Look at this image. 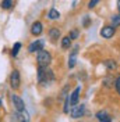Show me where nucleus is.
<instances>
[{
	"label": "nucleus",
	"instance_id": "f257e3e1",
	"mask_svg": "<svg viewBox=\"0 0 120 122\" xmlns=\"http://www.w3.org/2000/svg\"><path fill=\"white\" fill-rule=\"evenodd\" d=\"M36 76H38V82L41 85H43V86H46V85H49L50 82L54 81V74L49 67H38Z\"/></svg>",
	"mask_w": 120,
	"mask_h": 122
},
{
	"label": "nucleus",
	"instance_id": "f03ea898",
	"mask_svg": "<svg viewBox=\"0 0 120 122\" xmlns=\"http://www.w3.org/2000/svg\"><path fill=\"white\" fill-rule=\"evenodd\" d=\"M36 61H38V67H49L50 62H52V54L43 49L38 53Z\"/></svg>",
	"mask_w": 120,
	"mask_h": 122
},
{
	"label": "nucleus",
	"instance_id": "7ed1b4c3",
	"mask_svg": "<svg viewBox=\"0 0 120 122\" xmlns=\"http://www.w3.org/2000/svg\"><path fill=\"white\" fill-rule=\"evenodd\" d=\"M21 85V76H20V71L18 69H13L11 75H10V87L13 90H17Z\"/></svg>",
	"mask_w": 120,
	"mask_h": 122
},
{
	"label": "nucleus",
	"instance_id": "20e7f679",
	"mask_svg": "<svg viewBox=\"0 0 120 122\" xmlns=\"http://www.w3.org/2000/svg\"><path fill=\"white\" fill-rule=\"evenodd\" d=\"M11 101H13V106L17 110V112H21V111H25V104H24V100L17 96V94H11Z\"/></svg>",
	"mask_w": 120,
	"mask_h": 122
},
{
	"label": "nucleus",
	"instance_id": "39448f33",
	"mask_svg": "<svg viewBox=\"0 0 120 122\" xmlns=\"http://www.w3.org/2000/svg\"><path fill=\"white\" fill-rule=\"evenodd\" d=\"M43 46H45V40L38 39V40L32 42V43L28 46V51H30V53H39L41 50H43Z\"/></svg>",
	"mask_w": 120,
	"mask_h": 122
},
{
	"label": "nucleus",
	"instance_id": "423d86ee",
	"mask_svg": "<svg viewBox=\"0 0 120 122\" xmlns=\"http://www.w3.org/2000/svg\"><path fill=\"white\" fill-rule=\"evenodd\" d=\"M85 112V106L84 104H75L71 110V118H80Z\"/></svg>",
	"mask_w": 120,
	"mask_h": 122
},
{
	"label": "nucleus",
	"instance_id": "0eeeda50",
	"mask_svg": "<svg viewBox=\"0 0 120 122\" xmlns=\"http://www.w3.org/2000/svg\"><path fill=\"white\" fill-rule=\"evenodd\" d=\"M42 32H43V25H42V22L35 21V22L31 25V33H32L34 36H39Z\"/></svg>",
	"mask_w": 120,
	"mask_h": 122
},
{
	"label": "nucleus",
	"instance_id": "6e6552de",
	"mask_svg": "<svg viewBox=\"0 0 120 122\" xmlns=\"http://www.w3.org/2000/svg\"><path fill=\"white\" fill-rule=\"evenodd\" d=\"M114 32H116V29L114 28H112L110 25H108V26H103L102 29H101V36L105 39H110L114 35Z\"/></svg>",
	"mask_w": 120,
	"mask_h": 122
},
{
	"label": "nucleus",
	"instance_id": "1a4fd4ad",
	"mask_svg": "<svg viewBox=\"0 0 120 122\" xmlns=\"http://www.w3.org/2000/svg\"><path fill=\"white\" fill-rule=\"evenodd\" d=\"M80 93H81V86H77V87L74 89V92L70 94V104H71V106L78 104V97H80Z\"/></svg>",
	"mask_w": 120,
	"mask_h": 122
},
{
	"label": "nucleus",
	"instance_id": "9d476101",
	"mask_svg": "<svg viewBox=\"0 0 120 122\" xmlns=\"http://www.w3.org/2000/svg\"><path fill=\"white\" fill-rule=\"evenodd\" d=\"M96 118L99 122H112V117L108 114L106 111H99V112H96Z\"/></svg>",
	"mask_w": 120,
	"mask_h": 122
},
{
	"label": "nucleus",
	"instance_id": "9b49d317",
	"mask_svg": "<svg viewBox=\"0 0 120 122\" xmlns=\"http://www.w3.org/2000/svg\"><path fill=\"white\" fill-rule=\"evenodd\" d=\"M77 50H78V46H75V47H74L73 53H71L70 58H68V68H74V65H75V56H77Z\"/></svg>",
	"mask_w": 120,
	"mask_h": 122
},
{
	"label": "nucleus",
	"instance_id": "f8f14e48",
	"mask_svg": "<svg viewBox=\"0 0 120 122\" xmlns=\"http://www.w3.org/2000/svg\"><path fill=\"white\" fill-rule=\"evenodd\" d=\"M103 64H105V67L109 69V71H113V69L117 68V62H116L114 60H105Z\"/></svg>",
	"mask_w": 120,
	"mask_h": 122
},
{
	"label": "nucleus",
	"instance_id": "ddd939ff",
	"mask_svg": "<svg viewBox=\"0 0 120 122\" xmlns=\"http://www.w3.org/2000/svg\"><path fill=\"white\" fill-rule=\"evenodd\" d=\"M59 36H60V30L57 29V28H54V26H53V28L49 29V38L52 39V40H56Z\"/></svg>",
	"mask_w": 120,
	"mask_h": 122
},
{
	"label": "nucleus",
	"instance_id": "4468645a",
	"mask_svg": "<svg viewBox=\"0 0 120 122\" xmlns=\"http://www.w3.org/2000/svg\"><path fill=\"white\" fill-rule=\"evenodd\" d=\"M59 17H60V13L56 8H52V10L48 13V18H49V20H57Z\"/></svg>",
	"mask_w": 120,
	"mask_h": 122
},
{
	"label": "nucleus",
	"instance_id": "2eb2a0df",
	"mask_svg": "<svg viewBox=\"0 0 120 122\" xmlns=\"http://www.w3.org/2000/svg\"><path fill=\"white\" fill-rule=\"evenodd\" d=\"M70 46H71V39L68 38V36H64V38L61 39V47L67 50Z\"/></svg>",
	"mask_w": 120,
	"mask_h": 122
},
{
	"label": "nucleus",
	"instance_id": "dca6fc26",
	"mask_svg": "<svg viewBox=\"0 0 120 122\" xmlns=\"http://www.w3.org/2000/svg\"><path fill=\"white\" fill-rule=\"evenodd\" d=\"M112 28H117V26H120V14L119 15H113L112 17V25H110Z\"/></svg>",
	"mask_w": 120,
	"mask_h": 122
},
{
	"label": "nucleus",
	"instance_id": "f3484780",
	"mask_svg": "<svg viewBox=\"0 0 120 122\" xmlns=\"http://www.w3.org/2000/svg\"><path fill=\"white\" fill-rule=\"evenodd\" d=\"M20 49H21V43H20V42H17V43L14 45V47H13V50H11V56L15 57V56L18 54V51H20Z\"/></svg>",
	"mask_w": 120,
	"mask_h": 122
},
{
	"label": "nucleus",
	"instance_id": "a211bd4d",
	"mask_svg": "<svg viewBox=\"0 0 120 122\" xmlns=\"http://www.w3.org/2000/svg\"><path fill=\"white\" fill-rule=\"evenodd\" d=\"M14 6V1H11V0H3L1 1V7L3 8H11Z\"/></svg>",
	"mask_w": 120,
	"mask_h": 122
},
{
	"label": "nucleus",
	"instance_id": "6ab92c4d",
	"mask_svg": "<svg viewBox=\"0 0 120 122\" xmlns=\"http://www.w3.org/2000/svg\"><path fill=\"white\" fill-rule=\"evenodd\" d=\"M70 108H71V104H70V94H68L67 97H66V101H64V108H63V111L67 114Z\"/></svg>",
	"mask_w": 120,
	"mask_h": 122
},
{
	"label": "nucleus",
	"instance_id": "aec40b11",
	"mask_svg": "<svg viewBox=\"0 0 120 122\" xmlns=\"http://www.w3.org/2000/svg\"><path fill=\"white\" fill-rule=\"evenodd\" d=\"M114 87H116L117 93L120 94V76L119 78H116V81H114Z\"/></svg>",
	"mask_w": 120,
	"mask_h": 122
},
{
	"label": "nucleus",
	"instance_id": "412c9836",
	"mask_svg": "<svg viewBox=\"0 0 120 122\" xmlns=\"http://www.w3.org/2000/svg\"><path fill=\"white\" fill-rule=\"evenodd\" d=\"M77 36H78V32H77V30H71V33H70L68 38L70 39H77Z\"/></svg>",
	"mask_w": 120,
	"mask_h": 122
},
{
	"label": "nucleus",
	"instance_id": "4be33fe9",
	"mask_svg": "<svg viewBox=\"0 0 120 122\" xmlns=\"http://www.w3.org/2000/svg\"><path fill=\"white\" fill-rule=\"evenodd\" d=\"M98 3H99L98 0H94V1H90V3H88V7H90V8H94V7H95V6L98 4Z\"/></svg>",
	"mask_w": 120,
	"mask_h": 122
},
{
	"label": "nucleus",
	"instance_id": "5701e85b",
	"mask_svg": "<svg viewBox=\"0 0 120 122\" xmlns=\"http://www.w3.org/2000/svg\"><path fill=\"white\" fill-rule=\"evenodd\" d=\"M117 10H119V11H120V0H119V1H117Z\"/></svg>",
	"mask_w": 120,
	"mask_h": 122
},
{
	"label": "nucleus",
	"instance_id": "b1692460",
	"mask_svg": "<svg viewBox=\"0 0 120 122\" xmlns=\"http://www.w3.org/2000/svg\"><path fill=\"white\" fill-rule=\"evenodd\" d=\"M0 107H1V100H0Z\"/></svg>",
	"mask_w": 120,
	"mask_h": 122
}]
</instances>
